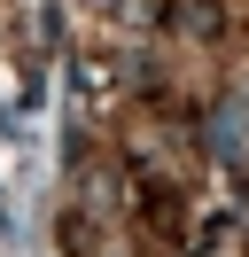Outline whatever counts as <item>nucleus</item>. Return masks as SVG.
I'll use <instances>...</instances> for the list:
<instances>
[{"mask_svg": "<svg viewBox=\"0 0 249 257\" xmlns=\"http://www.w3.org/2000/svg\"><path fill=\"white\" fill-rule=\"evenodd\" d=\"M70 94H78V109H101V101L117 94V70H109L101 55H70Z\"/></svg>", "mask_w": 249, "mask_h": 257, "instance_id": "nucleus-1", "label": "nucleus"}, {"mask_svg": "<svg viewBox=\"0 0 249 257\" xmlns=\"http://www.w3.org/2000/svg\"><path fill=\"white\" fill-rule=\"evenodd\" d=\"M218 0H171V32L179 39H218Z\"/></svg>", "mask_w": 249, "mask_h": 257, "instance_id": "nucleus-2", "label": "nucleus"}]
</instances>
